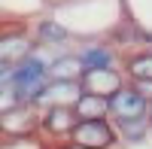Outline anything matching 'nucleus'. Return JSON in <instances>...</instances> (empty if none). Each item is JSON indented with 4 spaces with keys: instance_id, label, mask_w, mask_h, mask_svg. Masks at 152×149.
Masks as SVG:
<instances>
[{
    "instance_id": "10",
    "label": "nucleus",
    "mask_w": 152,
    "mask_h": 149,
    "mask_svg": "<svg viewBox=\"0 0 152 149\" xmlns=\"http://www.w3.org/2000/svg\"><path fill=\"white\" fill-rule=\"evenodd\" d=\"M34 37H37V43L43 49H61L73 37V31L64 21H58V18H40L37 28H34Z\"/></svg>"
},
{
    "instance_id": "2",
    "label": "nucleus",
    "mask_w": 152,
    "mask_h": 149,
    "mask_svg": "<svg viewBox=\"0 0 152 149\" xmlns=\"http://www.w3.org/2000/svg\"><path fill=\"white\" fill-rule=\"evenodd\" d=\"M67 143L70 149H116L122 140L113 119H91V122H79Z\"/></svg>"
},
{
    "instance_id": "12",
    "label": "nucleus",
    "mask_w": 152,
    "mask_h": 149,
    "mask_svg": "<svg viewBox=\"0 0 152 149\" xmlns=\"http://www.w3.org/2000/svg\"><path fill=\"white\" fill-rule=\"evenodd\" d=\"M122 70L128 76V82L131 79H152V49H140V52L125 55Z\"/></svg>"
},
{
    "instance_id": "4",
    "label": "nucleus",
    "mask_w": 152,
    "mask_h": 149,
    "mask_svg": "<svg viewBox=\"0 0 152 149\" xmlns=\"http://www.w3.org/2000/svg\"><path fill=\"white\" fill-rule=\"evenodd\" d=\"M79 85H82L85 94L113 97L119 88H125V85H128V76H125L122 67H116V70H88V73H82Z\"/></svg>"
},
{
    "instance_id": "7",
    "label": "nucleus",
    "mask_w": 152,
    "mask_h": 149,
    "mask_svg": "<svg viewBox=\"0 0 152 149\" xmlns=\"http://www.w3.org/2000/svg\"><path fill=\"white\" fill-rule=\"evenodd\" d=\"M149 101L128 82L125 88H119L110 97V119H137V116H149Z\"/></svg>"
},
{
    "instance_id": "13",
    "label": "nucleus",
    "mask_w": 152,
    "mask_h": 149,
    "mask_svg": "<svg viewBox=\"0 0 152 149\" xmlns=\"http://www.w3.org/2000/svg\"><path fill=\"white\" fill-rule=\"evenodd\" d=\"M76 116L79 122H91V119H110V97H97V94H82L76 101Z\"/></svg>"
},
{
    "instance_id": "3",
    "label": "nucleus",
    "mask_w": 152,
    "mask_h": 149,
    "mask_svg": "<svg viewBox=\"0 0 152 149\" xmlns=\"http://www.w3.org/2000/svg\"><path fill=\"white\" fill-rule=\"evenodd\" d=\"M79 125V116H76L73 107H49L40 110V134L55 143H67L70 134Z\"/></svg>"
},
{
    "instance_id": "14",
    "label": "nucleus",
    "mask_w": 152,
    "mask_h": 149,
    "mask_svg": "<svg viewBox=\"0 0 152 149\" xmlns=\"http://www.w3.org/2000/svg\"><path fill=\"white\" fill-rule=\"evenodd\" d=\"M131 85H134V88H137V91H140L146 101L152 104V79H131Z\"/></svg>"
},
{
    "instance_id": "8",
    "label": "nucleus",
    "mask_w": 152,
    "mask_h": 149,
    "mask_svg": "<svg viewBox=\"0 0 152 149\" xmlns=\"http://www.w3.org/2000/svg\"><path fill=\"white\" fill-rule=\"evenodd\" d=\"M40 43H37V37L24 34V31H6L3 34V46H0V64H21L24 58H31Z\"/></svg>"
},
{
    "instance_id": "5",
    "label": "nucleus",
    "mask_w": 152,
    "mask_h": 149,
    "mask_svg": "<svg viewBox=\"0 0 152 149\" xmlns=\"http://www.w3.org/2000/svg\"><path fill=\"white\" fill-rule=\"evenodd\" d=\"M76 55H79L85 73H88V70H116V67H122V61H125L113 43H100V40L79 46V49H76Z\"/></svg>"
},
{
    "instance_id": "15",
    "label": "nucleus",
    "mask_w": 152,
    "mask_h": 149,
    "mask_svg": "<svg viewBox=\"0 0 152 149\" xmlns=\"http://www.w3.org/2000/svg\"><path fill=\"white\" fill-rule=\"evenodd\" d=\"M149 122H152V107H149Z\"/></svg>"
},
{
    "instance_id": "1",
    "label": "nucleus",
    "mask_w": 152,
    "mask_h": 149,
    "mask_svg": "<svg viewBox=\"0 0 152 149\" xmlns=\"http://www.w3.org/2000/svg\"><path fill=\"white\" fill-rule=\"evenodd\" d=\"M0 82H12L24 104H34V97L49 85V55L37 49L21 64H0Z\"/></svg>"
},
{
    "instance_id": "9",
    "label": "nucleus",
    "mask_w": 152,
    "mask_h": 149,
    "mask_svg": "<svg viewBox=\"0 0 152 149\" xmlns=\"http://www.w3.org/2000/svg\"><path fill=\"white\" fill-rule=\"evenodd\" d=\"M82 61L76 52H52L49 55V79H61V82H79L82 79Z\"/></svg>"
},
{
    "instance_id": "11",
    "label": "nucleus",
    "mask_w": 152,
    "mask_h": 149,
    "mask_svg": "<svg viewBox=\"0 0 152 149\" xmlns=\"http://www.w3.org/2000/svg\"><path fill=\"white\" fill-rule=\"evenodd\" d=\"M113 125H116L122 143H143V140L149 137V131H152L149 116H137V119H113Z\"/></svg>"
},
{
    "instance_id": "6",
    "label": "nucleus",
    "mask_w": 152,
    "mask_h": 149,
    "mask_svg": "<svg viewBox=\"0 0 152 149\" xmlns=\"http://www.w3.org/2000/svg\"><path fill=\"white\" fill-rule=\"evenodd\" d=\"M85 91L79 82H61V79H49V85L34 97L37 110H49V107H76Z\"/></svg>"
}]
</instances>
